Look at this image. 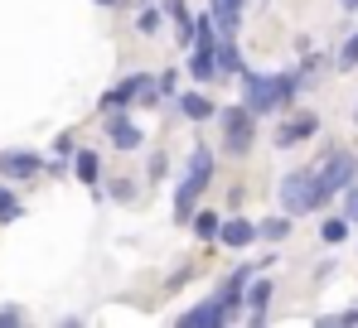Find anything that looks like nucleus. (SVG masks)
<instances>
[{
	"label": "nucleus",
	"instance_id": "1",
	"mask_svg": "<svg viewBox=\"0 0 358 328\" xmlns=\"http://www.w3.org/2000/svg\"><path fill=\"white\" fill-rule=\"evenodd\" d=\"M242 107L252 111V116H276V111H286L296 102V92L305 87V77L296 73H252V68H242Z\"/></svg>",
	"mask_w": 358,
	"mask_h": 328
},
{
	"label": "nucleus",
	"instance_id": "2",
	"mask_svg": "<svg viewBox=\"0 0 358 328\" xmlns=\"http://www.w3.org/2000/svg\"><path fill=\"white\" fill-rule=\"evenodd\" d=\"M208 184H213V150L208 145H194L189 150V164H184V174H179V184H175V222L194 218V203H199V193Z\"/></svg>",
	"mask_w": 358,
	"mask_h": 328
},
{
	"label": "nucleus",
	"instance_id": "3",
	"mask_svg": "<svg viewBox=\"0 0 358 328\" xmlns=\"http://www.w3.org/2000/svg\"><path fill=\"white\" fill-rule=\"evenodd\" d=\"M358 179V160L349 150H329L324 160L315 164V188H320V203H329L334 193H344Z\"/></svg>",
	"mask_w": 358,
	"mask_h": 328
},
{
	"label": "nucleus",
	"instance_id": "4",
	"mask_svg": "<svg viewBox=\"0 0 358 328\" xmlns=\"http://www.w3.org/2000/svg\"><path fill=\"white\" fill-rule=\"evenodd\" d=\"M276 193H281V208H286L291 218H305V213L324 208V203H320V188H315V169H291V174L276 184Z\"/></svg>",
	"mask_w": 358,
	"mask_h": 328
},
{
	"label": "nucleus",
	"instance_id": "5",
	"mask_svg": "<svg viewBox=\"0 0 358 328\" xmlns=\"http://www.w3.org/2000/svg\"><path fill=\"white\" fill-rule=\"evenodd\" d=\"M218 121H223V150L228 155H247L252 140H257V116L247 107H223Z\"/></svg>",
	"mask_w": 358,
	"mask_h": 328
},
{
	"label": "nucleus",
	"instance_id": "6",
	"mask_svg": "<svg viewBox=\"0 0 358 328\" xmlns=\"http://www.w3.org/2000/svg\"><path fill=\"white\" fill-rule=\"evenodd\" d=\"M0 174H5V184H24V179L44 174V155H34V150H0Z\"/></svg>",
	"mask_w": 358,
	"mask_h": 328
},
{
	"label": "nucleus",
	"instance_id": "7",
	"mask_svg": "<svg viewBox=\"0 0 358 328\" xmlns=\"http://www.w3.org/2000/svg\"><path fill=\"white\" fill-rule=\"evenodd\" d=\"M218 324H233V314L223 309V299H218V295H208V299H199L194 309H184V314H179V328H218Z\"/></svg>",
	"mask_w": 358,
	"mask_h": 328
},
{
	"label": "nucleus",
	"instance_id": "8",
	"mask_svg": "<svg viewBox=\"0 0 358 328\" xmlns=\"http://www.w3.org/2000/svg\"><path fill=\"white\" fill-rule=\"evenodd\" d=\"M107 140H112L117 150H141V145H145V131H141L126 111H107Z\"/></svg>",
	"mask_w": 358,
	"mask_h": 328
},
{
	"label": "nucleus",
	"instance_id": "9",
	"mask_svg": "<svg viewBox=\"0 0 358 328\" xmlns=\"http://www.w3.org/2000/svg\"><path fill=\"white\" fill-rule=\"evenodd\" d=\"M315 131H320V116H315V111H300V116H291V121L276 126V150H291L300 140H310Z\"/></svg>",
	"mask_w": 358,
	"mask_h": 328
},
{
	"label": "nucleus",
	"instance_id": "10",
	"mask_svg": "<svg viewBox=\"0 0 358 328\" xmlns=\"http://www.w3.org/2000/svg\"><path fill=\"white\" fill-rule=\"evenodd\" d=\"M242 10H247V0H208V15H213V29H218V39H238Z\"/></svg>",
	"mask_w": 358,
	"mask_h": 328
},
{
	"label": "nucleus",
	"instance_id": "11",
	"mask_svg": "<svg viewBox=\"0 0 358 328\" xmlns=\"http://www.w3.org/2000/svg\"><path fill=\"white\" fill-rule=\"evenodd\" d=\"M271 295H276V285H271L266 275H262V280H247V290H242V304H247V319H252V324H266Z\"/></svg>",
	"mask_w": 358,
	"mask_h": 328
},
{
	"label": "nucleus",
	"instance_id": "12",
	"mask_svg": "<svg viewBox=\"0 0 358 328\" xmlns=\"http://www.w3.org/2000/svg\"><path fill=\"white\" fill-rule=\"evenodd\" d=\"M175 107H179V116H189V121H213L218 116V102L208 97V92H175Z\"/></svg>",
	"mask_w": 358,
	"mask_h": 328
},
{
	"label": "nucleus",
	"instance_id": "13",
	"mask_svg": "<svg viewBox=\"0 0 358 328\" xmlns=\"http://www.w3.org/2000/svg\"><path fill=\"white\" fill-rule=\"evenodd\" d=\"M242 68H247V63H242L238 39H218V44H213V73H218V77H238Z\"/></svg>",
	"mask_w": 358,
	"mask_h": 328
},
{
	"label": "nucleus",
	"instance_id": "14",
	"mask_svg": "<svg viewBox=\"0 0 358 328\" xmlns=\"http://www.w3.org/2000/svg\"><path fill=\"white\" fill-rule=\"evenodd\" d=\"M218 241H223V246H233V251L252 246V241H257V222H247V218H228V222H218Z\"/></svg>",
	"mask_w": 358,
	"mask_h": 328
},
{
	"label": "nucleus",
	"instance_id": "15",
	"mask_svg": "<svg viewBox=\"0 0 358 328\" xmlns=\"http://www.w3.org/2000/svg\"><path fill=\"white\" fill-rule=\"evenodd\" d=\"M73 174H78V184H97L102 179V160H97V150H73Z\"/></svg>",
	"mask_w": 358,
	"mask_h": 328
},
{
	"label": "nucleus",
	"instance_id": "16",
	"mask_svg": "<svg viewBox=\"0 0 358 328\" xmlns=\"http://www.w3.org/2000/svg\"><path fill=\"white\" fill-rule=\"evenodd\" d=\"M136 29H141L145 39H155V34L165 29V10H160V5H145V10L136 15Z\"/></svg>",
	"mask_w": 358,
	"mask_h": 328
},
{
	"label": "nucleus",
	"instance_id": "17",
	"mask_svg": "<svg viewBox=\"0 0 358 328\" xmlns=\"http://www.w3.org/2000/svg\"><path fill=\"white\" fill-rule=\"evenodd\" d=\"M286 232H291V213H281V218H262V222H257V237H262V241H281Z\"/></svg>",
	"mask_w": 358,
	"mask_h": 328
},
{
	"label": "nucleus",
	"instance_id": "18",
	"mask_svg": "<svg viewBox=\"0 0 358 328\" xmlns=\"http://www.w3.org/2000/svg\"><path fill=\"white\" fill-rule=\"evenodd\" d=\"M218 213H203V208H199V213H194V218H189V227H194V232H199V241H213V237H218Z\"/></svg>",
	"mask_w": 358,
	"mask_h": 328
},
{
	"label": "nucleus",
	"instance_id": "19",
	"mask_svg": "<svg viewBox=\"0 0 358 328\" xmlns=\"http://www.w3.org/2000/svg\"><path fill=\"white\" fill-rule=\"evenodd\" d=\"M24 218V203L15 198V188H0V222H20Z\"/></svg>",
	"mask_w": 358,
	"mask_h": 328
},
{
	"label": "nucleus",
	"instance_id": "20",
	"mask_svg": "<svg viewBox=\"0 0 358 328\" xmlns=\"http://www.w3.org/2000/svg\"><path fill=\"white\" fill-rule=\"evenodd\" d=\"M320 237H324L329 246H339V241L349 237V218H329V222H324V227H320Z\"/></svg>",
	"mask_w": 358,
	"mask_h": 328
},
{
	"label": "nucleus",
	"instance_id": "21",
	"mask_svg": "<svg viewBox=\"0 0 358 328\" xmlns=\"http://www.w3.org/2000/svg\"><path fill=\"white\" fill-rule=\"evenodd\" d=\"M339 68L349 73V68H358V34H349L344 39V49H339Z\"/></svg>",
	"mask_w": 358,
	"mask_h": 328
},
{
	"label": "nucleus",
	"instance_id": "22",
	"mask_svg": "<svg viewBox=\"0 0 358 328\" xmlns=\"http://www.w3.org/2000/svg\"><path fill=\"white\" fill-rule=\"evenodd\" d=\"M155 87H160V97H175V92H179V77H175V68H165V73L155 77Z\"/></svg>",
	"mask_w": 358,
	"mask_h": 328
},
{
	"label": "nucleus",
	"instance_id": "23",
	"mask_svg": "<svg viewBox=\"0 0 358 328\" xmlns=\"http://www.w3.org/2000/svg\"><path fill=\"white\" fill-rule=\"evenodd\" d=\"M5 324H24V309H20V304H5V309H0V328Z\"/></svg>",
	"mask_w": 358,
	"mask_h": 328
},
{
	"label": "nucleus",
	"instance_id": "24",
	"mask_svg": "<svg viewBox=\"0 0 358 328\" xmlns=\"http://www.w3.org/2000/svg\"><path fill=\"white\" fill-rule=\"evenodd\" d=\"M165 169H170V155H165V150L150 155V179H165Z\"/></svg>",
	"mask_w": 358,
	"mask_h": 328
},
{
	"label": "nucleus",
	"instance_id": "25",
	"mask_svg": "<svg viewBox=\"0 0 358 328\" xmlns=\"http://www.w3.org/2000/svg\"><path fill=\"white\" fill-rule=\"evenodd\" d=\"M339 5H344V10H358V0H339Z\"/></svg>",
	"mask_w": 358,
	"mask_h": 328
},
{
	"label": "nucleus",
	"instance_id": "26",
	"mask_svg": "<svg viewBox=\"0 0 358 328\" xmlns=\"http://www.w3.org/2000/svg\"><path fill=\"white\" fill-rule=\"evenodd\" d=\"M97 5H117V0H97Z\"/></svg>",
	"mask_w": 358,
	"mask_h": 328
},
{
	"label": "nucleus",
	"instance_id": "27",
	"mask_svg": "<svg viewBox=\"0 0 358 328\" xmlns=\"http://www.w3.org/2000/svg\"><path fill=\"white\" fill-rule=\"evenodd\" d=\"M354 222H358V208H354Z\"/></svg>",
	"mask_w": 358,
	"mask_h": 328
}]
</instances>
